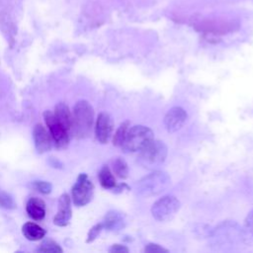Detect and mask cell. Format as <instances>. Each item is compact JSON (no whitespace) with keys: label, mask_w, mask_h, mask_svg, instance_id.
I'll use <instances>...</instances> for the list:
<instances>
[{"label":"cell","mask_w":253,"mask_h":253,"mask_svg":"<svg viewBox=\"0 0 253 253\" xmlns=\"http://www.w3.org/2000/svg\"><path fill=\"white\" fill-rule=\"evenodd\" d=\"M94 119V110L89 102L81 100L74 105L72 113V131L77 138H85L91 134Z\"/></svg>","instance_id":"cell-1"},{"label":"cell","mask_w":253,"mask_h":253,"mask_svg":"<svg viewBox=\"0 0 253 253\" xmlns=\"http://www.w3.org/2000/svg\"><path fill=\"white\" fill-rule=\"evenodd\" d=\"M170 184L171 179L166 172L155 170L138 180L134 185V189L137 195L148 198L164 192Z\"/></svg>","instance_id":"cell-2"},{"label":"cell","mask_w":253,"mask_h":253,"mask_svg":"<svg viewBox=\"0 0 253 253\" xmlns=\"http://www.w3.org/2000/svg\"><path fill=\"white\" fill-rule=\"evenodd\" d=\"M138 152L137 162L143 168L153 170L165 161L168 148L163 141L153 138Z\"/></svg>","instance_id":"cell-3"},{"label":"cell","mask_w":253,"mask_h":253,"mask_svg":"<svg viewBox=\"0 0 253 253\" xmlns=\"http://www.w3.org/2000/svg\"><path fill=\"white\" fill-rule=\"evenodd\" d=\"M153 139V131L145 126L137 125L128 128L122 149L126 153L137 152Z\"/></svg>","instance_id":"cell-4"},{"label":"cell","mask_w":253,"mask_h":253,"mask_svg":"<svg viewBox=\"0 0 253 253\" xmlns=\"http://www.w3.org/2000/svg\"><path fill=\"white\" fill-rule=\"evenodd\" d=\"M180 209V202L174 196H164L151 207V214L158 221H168L174 217Z\"/></svg>","instance_id":"cell-5"},{"label":"cell","mask_w":253,"mask_h":253,"mask_svg":"<svg viewBox=\"0 0 253 253\" xmlns=\"http://www.w3.org/2000/svg\"><path fill=\"white\" fill-rule=\"evenodd\" d=\"M72 201L77 207H84L91 202L94 196V185L87 174L81 173L71 189Z\"/></svg>","instance_id":"cell-6"},{"label":"cell","mask_w":253,"mask_h":253,"mask_svg":"<svg viewBox=\"0 0 253 253\" xmlns=\"http://www.w3.org/2000/svg\"><path fill=\"white\" fill-rule=\"evenodd\" d=\"M43 119L45 122V125L48 128V131L54 140L57 147L64 148L68 142H69V134L68 132L56 120L54 114L50 111H45L43 113Z\"/></svg>","instance_id":"cell-7"},{"label":"cell","mask_w":253,"mask_h":253,"mask_svg":"<svg viewBox=\"0 0 253 253\" xmlns=\"http://www.w3.org/2000/svg\"><path fill=\"white\" fill-rule=\"evenodd\" d=\"M114 123L110 115L100 113L95 123V135L100 143H107L113 133Z\"/></svg>","instance_id":"cell-8"},{"label":"cell","mask_w":253,"mask_h":253,"mask_svg":"<svg viewBox=\"0 0 253 253\" xmlns=\"http://www.w3.org/2000/svg\"><path fill=\"white\" fill-rule=\"evenodd\" d=\"M187 119L188 115L183 108L173 107L166 113L163 123L168 132H176L184 126Z\"/></svg>","instance_id":"cell-9"},{"label":"cell","mask_w":253,"mask_h":253,"mask_svg":"<svg viewBox=\"0 0 253 253\" xmlns=\"http://www.w3.org/2000/svg\"><path fill=\"white\" fill-rule=\"evenodd\" d=\"M72 216L71 198L68 194L64 193L59 197L57 213L53 217V222L57 226H66Z\"/></svg>","instance_id":"cell-10"},{"label":"cell","mask_w":253,"mask_h":253,"mask_svg":"<svg viewBox=\"0 0 253 253\" xmlns=\"http://www.w3.org/2000/svg\"><path fill=\"white\" fill-rule=\"evenodd\" d=\"M33 138L39 153H44L51 148V135L42 124H37L33 129Z\"/></svg>","instance_id":"cell-11"},{"label":"cell","mask_w":253,"mask_h":253,"mask_svg":"<svg viewBox=\"0 0 253 253\" xmlns=\"http://www.w3.org/2000/svg\"><path fill=\"white\" fill-rule=\"evenodd\" d=\"M104 228L111 231H119L123 229L126 225L125 216L122 212H119L117 211H109L102 221Z\"/></svg>","instance_id":"cell-12"},{"label":"cell","mask_w":253,"mask_h":253,"mask_svg":"<svg viewBox=\"0 0 253 253\" xmlns=\"http://www.w3.org/2000/svg\"><path fill=\"white\" fill-rule=\"evenodd\" d=\"M27 213L35 220H42L45 215V204L37 197L31 198L26 206Z\"/></svg>","instance_id":"cell-13"},{"label":"cell","mask_w":253,"mask_h":253,"mask_svg":"<svg viewBox=\"0 0 253 253\" xmlns=\"http://www.w3.org/2000/svg\"><path fill=\"white\" fill-rule=\"evenodd\" d=\"M54 116L60 125L70 132L72 130V114L68 106L64 103H58L54 107Z\"/></svg>","instance_id":"cell-14"},{"label":"cell","mask_w":253,"mask_h":253,"mask_svg":"<svg viewBox=\"0 0 253 253\" xmlns=\"http://www.w3.org/2000/svg\"><path fill=\"white\" fill-rule=\"evenodd\" d=\"M22 232H23V235L28 240H31V241L41 240L44 237V235L46 233L45 230L42 226H40L39 224H37L35 222H32V221L26 222L23 225Z\"/></svg>","instance_id":"cell-15"},{"label":"cell","mask_w":253,"mask_h":253,"mask_svg":"<svg viewBox=\"0 0 253 253\" xmlns=\"http://www.w3.org/2000/svg\"><path fill=\"white\" fill-rule=\"evenodd\" d=\"M201 30L207 31L210 33H226L232 29L231 24L221 21H207L200 25Z\"/></svg>","instance_id":"cell-16"},{"label":"cell","mask_w":253,"mask_h":253,"mask_svg":"<svg viewBox=\"0 0 253 253\" xmlns=\"http://www.w3.org/2000/svg\"><path fill=\"white\" fill-rule=\"evenodd\" d=\"M98 178H99V182H100L101 186L105 189L114 190L117 186L116 179H115L111 169L107 165H104L101 168V170L99 171Z\"/></svg>","instance_id":"cell-17"},{"label":"cell","mask_w":253,"mask_h":253,"mask_svg":"<svg viewBox=\"0 0 253 253\" xmlns=\"http://www.w3.org/2000/svg\"><path fill=\"white\" fill-rule=\"evenodd\" d=\"M241 239L248 245L253 244V210L247 214L243 227L241 228Z\"/></svg>","instance_id":"cell-18"},{"label":"cell","mask_w":253,"mask_h":253,"mask_svg":"<svg viewBox=\"0 0 253 253\" xmlns=\"http://www.w3.org/2000/svg\"><path fill=\"white\" fill-rule=\"evenodd\" d=\"M113 172L121 179H126L128 176V167L126 162L122 157H116L112 161Z\"/></svg>","instance_id":"cell-19"},{"label":"cell","mask_w":253,"mask_h":253,"mask_svg":"<svg viewBox=\"0 0 253 253\" xmlns=\"http://www.w3.org/2000/svg\"><path fill=\"white\" fill-rule=\"evenodd\" d=\"M128 128H129V122H128V121H126V122H124V123H122V124L120 125V126H119L118 129L116 130L115 135H114V137H113V143H114V145L119 146V147L122 146V144H123V142H124V140H125V137H126V132H127Z\"/></svg>","instance_id":"cell-20"},{"label":"cell","mask_w":253,"mask_h":253,"mask_svg":"<svg viewBox=\"0 0 253 253\" xmlns=\"http://www.w3.org/2000/svg\"><path fill=\"white\" fill-rule=\"evenodd\" d=\"M38 251L43 253H61L63 250L59 244L52 239H44L38 248Z\"/></svg>","instance_id":"cell-21"},{"label":"cell","mask_w":253,"mask_h":253,"mask_svg":"<svg viewBox=\"0 0 253 253\" xmlns=\"http://www.w3.org/2000/svg\"><path fill=\"white\" fill-rule=\"evenodd\" d=\"M0 207L7 210H14L16 208V203L11 195L0 190Z\"/></svg>","instance_id":"cell-22"},{"label":"cell","mask_w":253,"mask_h":253,"mask_svg":"<svg viewBox=\"0 0 253 253\" xmlns=\"http://www.w3.org/2000/svg\"><path fill=\"white\" fill-rule=\"evenodd\" d=\"M32 187L37 190L38 192H40L41 194L43 195H47L51 192L52 190V186L49 182L46 181H42V180H38V181H34L32 184Z\"/></svg>","instance_id":"cell-23"},{"label":"cell","mask_w":253,"mask_h":253,"mask_svg":"<svg viewBox=\"0 0 253 253\" xmlns=\"http://www.w3.org/2000/svg\"><path fill=\"white\" fill-rule=\"evenodd\" d=\"M103 228H104V225H103L102 222L97 223V224H95L94 226H92L91 229H90L89 232H88L86 242H87V243H90V242L94 241V240L98 237V235L101 233V231L103 230Z\"/></svg>","instance_id":"cell-24"},{"label":"cell","mask_w":253,"mask_h":253,"mask_svg":"<svg viewBox=\"0 0 253 253\" xmlns=\"http://www.w3.org/2000/svg\"><path fill=\"white\" fill-rule=\"evenodd\" d=\"M144 252H147V253H167L168 250L165 249L164 247L160 246L159 244H156V243H148L145 247H144Z\"/></svg>","instance_id":"cell-25"},{"label":"cell","mask_w":253,"mask_h":253,"mask_svg":"<svg viewBox=\"0 0 253 253\" xmlns=\"http://www.w3.org/2000/svg\"><path fill=\"white\" fill-rule=\"evenodd\" d=\"M109 252H113V253H127L128 252V248L125 245L122 244H114L110 247Z\"/></svg>","instance_id":"cell-26"}]
</instances>
